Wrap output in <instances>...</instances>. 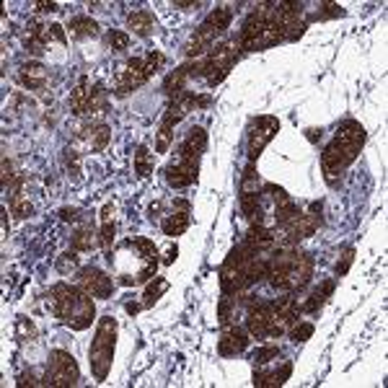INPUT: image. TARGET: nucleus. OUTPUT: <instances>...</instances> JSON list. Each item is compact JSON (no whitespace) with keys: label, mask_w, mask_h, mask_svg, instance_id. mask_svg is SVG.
Masks as SVG:
<instances>
[{"label":"nucleus","mask_w":388,"mask_h":388,"mask_svg":"<svg viewBox=\"0 0 388 388\" xmlns=\"http://www.w3.org/2000/svg\"><path fill=\"white\" fill-rule=\"evenodd\" d=\"M107 259L114 264L119 282L132 288V285H142L155 277L158 248L148 238H129L125 244H119L117 251H111Z\"/></svg>","instance_id":"1"},{"label":"nucleus","mask_w":388,"mask_h":388,"mask_svg":"<svg viewBox=\"0 0 388 388\" xmlns=\"http://www.w3.org/2000/svg\"><path fill=\"white\" fill-rule=\"evenodd\" d=\"M365 129L360 122L355 119H347L339 125L336 129L334 140L329 142L321 153V171H323V179L334 186L339 179H342V173L355 163L357 153L363 151V145H365Z\"/></svg>","instance_id":"2"},{"label":"nucleus","mask_w":388,"mask_h":388,"mask_svg":"<svg viewBox=\"0 0 388 388\" xmlns=\"http://www.w3.org/2000/svg\"><path fill=\"white\" fill-rule=\"evenodd\" d=\"M313 274V257L298 248H277L270 259V282L274 290H303Z\"/></svg>","instance_id":"3"},{"label":"nucleus","mask_w":388,"mask_h":388,"mask_svg":"<svg viewBox=\"0 0 388 388\" xmlns=\"http://www.w3.org/2000/svg\"><path fill=\"white\" fill-rule=\"evenodd\" d=\"M50 298H52L54 316L63 323H67L70 329H76V332L88 329L94 316H96V305H94L91 295L83 288H73V285L60 282V285L52 288Z\"/></svg>","instance_id":"4"},{"label":"nucleus","mask_w":388,"mask_h":388,"mask_svg":"<svg viewBox=\"0 0 388 388\" xmlns=\"http://www.w3.org/2000/svg\"><path fill=\"white\" fill-rule=\"evenodd\" d=\"M207 145V132L202 127H192L186 132L184 142L179 145L176 153V163H171L166 169V182L173 189H184V186H192L200 176V158Z\"/></svg>","instance_id":"5"},{"label":"nucleus","mask_w":388,"mask_h":388,"mask_svg":"<svg viewBox=\"0 0 388 388\" xmlns=\"http://www.w3.org/2000/svg\"><path fill=\"white\" fill-rule=\"evenodd\" d=\"M238 54H241V44L238 39H228V42L213 47L202 60L192 63V78H205L207 86L215 88L220 86L226 76L230 73V67L236 65Z\"/></svg>","instance_id":"6"},{"label":"nucleus","mask_w":388,"mask_h":388,"mask_svg":"<svg viewBox=\"0 0 388 388\" xmlns=\"http://www.w3.org/2000/svg\"><path fill=\"white\" fill-rule=\"evenodd\" d=\"M114 347H117V321L111 316H104L98 321L96 336L88 349V360H91V373L98 383H104L111 370V360H114Z\"/></svg>","instance_id":"7"},{"label":"nucleus","mask_w":388,"mask_h":388,"mask_svg":"<svg viewBox=\"0 0 388 388\" xmlns=\"http://www.w3.org/2000/svg\"><path fill=\"white\" fill-rule=\"evenodd\" d=\"M163 65L161 52H148L145 57H129L125 65H119L117 76H114V94L127 96L135 88H140L148 78Z\"/></svg>","instance_id":"8"},{"label":"nucleus","mask_w":388,"mask_h":388,"mask_svg":"<svg viewBox=\"0 0 388 388\" xmlns=\"http://www.w3.org/2000/svg\"><path fill=\"white\" fill-rule=\"evenodd\" d=\"M230 19H233V11H230L228 6L215 8V11L202 21V26L192 34V39L184 44V54H186V57H200V54H205L207 50H213L215 36H220V34L230 26Z\"/></svg>","instance_id":"9"},{"label":"nucleus","mask_w":388,"mask_h":388,"mask_svg":"<svg viewBox=\"0 0 388 388\" xmlns=\"http://www.w3.org/2000/svg\"><path fill=\"white\" fill-rule=\"evenodd\" d=\"M251 257H259V254H254L246 244H241V246H236L228 254V259L223 261V267H220V290L226 292V295H238V292H244L246 288H251L246 277V264Z\"/></svg>","instance_id":"10"},{"label":"nucleus","mask_w":388,"mask_h":388,"mask_svg":"<svg viewBox=\"0 0 388 388\" xmlns=\"http://www.w3.org/2000/svg\"><path fill=\"white\" fill-rule=\"evenodd\" d=\"M78 378H80V370H78L76 357L65 349H52L50 352V363H47V370H44L42 383L44 386H76Z\"/></svg>","instance_id":"11"},{"label":"nucleus","mask_w":388,"mask_h":388,"mask_svg":"<svg viewBox=\"0 0 388 388\" xmlns=\"http://www.w3.org/2000/svg\"><path fill=\"white\" fill-rule=\"evenodd\" d=\"M280 132V122L277 117H259L251 122L248 129V161L257 163V158L261 155V151L270 145V140Z\"/></svg>","instance_id":"12"},{"label":"nucleus","mask_w":388,"mask_h":388,"mask_svg":"<svg viewBox=\"0 0 388 388\" xmlns=\"http://www.w3.org/2000/svg\"><path fill=\"white\" fill-rule=\"evenodd\" d=\"M78 288H83L94 298L107 301V298H111V292H114V280L109 274H104L101 270H96V267H86V270L78 272Z\"/></svg>","instance_id":"13"},{"label":"nucleus","mask_w":388,"mask_h":388,"mask_svg":"<svg viewBox=\"0 0 388 388\" xmlns=\"http://www.w3.org/2000/svg\"><path fill=\"white\" fill-rule=\"evenodd\" d=\"M109 138H111V129L107 125H83V127L76 129V142H86V148L91 153L104 151L109 145Z\"/></svg>","instance_id":"14"},{"label":"nucleus","mask_w":388,"mask_h":388,"mask_svg":"<svg viewBox=\"0 0 388 388\" xmlns=\"http://www.w3.org/2000/svg\"><path fill=\"white\" fill-rule=\"evenodd\" d=\"M270 316H272V308H270V303H264V301H259L254 308H248V319H246L248 334L257 336V339L270 336Z\"/></svg>","instance_id":"15"},{"label":"nucleus","mask_w":388,"mask_h":388,"mask_svg":"<svg viewBox=\"0 0 388 388\" xmlns=\"http://www.w3.org/2000/svg\"><path fill=\"white\" fill-rule=\"evenodd\" d=\"M248 347V334L244 329H238V326H228L223 336H220V342H217V352L223 357H233V355H241L244 349Z\"/></svg>","instance_id":"16"},{"label":"nucleus","mask_w":388,"mask_h":388,"mask_svg":"<svg viewBox=\"0 0 388 388\" xmlns=\"http://www.w3.org/2000/svg\"><path fill=\"white\" fill-rule=\"evenodd\" d=\"M163 233L166 236H182L189 228V202L186 200H176L173 202V213L163 220Z\"/></svg>","instance_id":"17"},{"label":"nucleus","mask_w":388,"mask_h":388,"mask_svg":"<svg viewBox=\"0 0 388 388\" xmlns=\"http://www.w3.org/2000/svg\"><path fill=\"white\" fill-rule=\"evenodd\" d=\"M254 254H264V251H274V244H277V236L272 233L270 228L264 226H251L246 233V241H244Z\"/></svg>","instance_id":"18"},{"label":"nucleus","mask_w":388,"mask_h":388,"mask_svg":"<svg viewBox=\"0 0 388 388\" xmlns=\"http://www.w3.org/2000/svg\"><path fill=\"white\" fill-rule=\"evenodd\" d=\"M292 373V363H282L280 370H257L254 373V386L257 388H280Z\"/></svg>","instance_id":"19"},{"label":"nucleus","mask_w":388,"mask_h":388,"mask_svg":"<svg viewBox=\"0 0 388 388\" xmlns=\"http://www.w3.org/2000/svg\"><path fill=\"white\" fill-rule=\"evenodd\" d=\"M47 67L42 63H26L21 65V70H19V80H21L23 88H29V91H39L44 88L47 83Z\"/></svg>","instance_id":"20"},{"label":"nucleus","mask_w":388,"mask_h":388,"mask_svg":"<svg viewBox=\"0 0 388 388\" xmlns=\"http://www.w3.org/2000/svg\"><path fill=\"white\" fill-rule=\"evenodd\" d=\"M47 42H50L47 26L39 21H29V26H26V50L32 54H42L47 50Z\"/></svg>","instance_id":"21"},{"label":"nucleus","mask_w":388,"mask_h":388,"mask_svg":"<svg viewBox=\"0 0 388 388\" xmlns=\"http://www.w3.org/2000/svg\"><path fill=\"white\" fill-rule=\"evenodd\" d=\"M319 226H321V215L308 213V215H301L290 228H288V236H290L292 241H303V238H311Z\"/></svg>","instance_id":"22"},{"label":"nucleus","mask_w":388,"mask_h":388,"mask_svg":"<svg viewBox=\"0 0 388 388\" xmlns=\"http://www.w3.org/2000/svg\"><path fill=\"white\" fill-rule=\"evenodd\" d=\"M189 78H192V63L176 67L171 76L166 78V83H163L166 94H169L171 98H176L179 94H184V91H186V80H189Z\"/></svg>","instance_id":"23"},{"label":"nucleus","mask_w":388,"mask_h":388,"mask_svg":"<svg viewBox=\"0 0 388 388\" xmlns=\"http://www.w3.org/2000/svg\"><path fill=\"white\" fill-rule=\"evenodd\" d=\"M332 292H334V280L321 282V285H319V288H316V290L308 295V301L301 305V313H316L323 305V303L332 298Z\"/></svg>","instance_id":"24"},{"label":"nucleus","mask_w":388,"mask_h":388,"mask_svg":"<svg viewBox=\"0 0 388 388\" xmlns=\"http://www.w3.org/2000/svg\"><path fill=\"white\" fill-rule=\"evenodd\" d=\"M127 26L132 29V34H138V36H148V34H153V29H155V19H153L151 11L140 8V11H135V13H129L127 16Z\"/></svg>","instance_id":"25"},{"label":"nucleus","mask_w":388,"mask_h":388,"mask_svg":"<svg viewBox=\"0 0 388 388\" xmlns=\"http://www.w3.org/2000/svg\"><path fill=\"white\" fill-rule=\"evenodd\" d=\"M109 107V91L101 83L96 86H91L88 91V109H86V117H98V114H104Z\"/></svg>","instance_id":"26"},{"label":"nucleus","mask_w":388,"mask_h":388,"mask_svg":"<svg viewBox=\"0 0 388 388\" xmlns=\"http://www.w3.org/2000/svg\"><path fill=\"white\" fill-rule=\"evenodd\" d=\"M88 80L86 78H80L78 80V86L73 88V94H70V111L78 114V117H86V109H88Z\"/></svg>","instance_id":"27"},{"label":"nucleus","mask_w":388,"mask_h":388,"mask_svg":"<svg viewBox=\"0 0 388 388\" xmlns=\"http://www.w3.org/2000/svg\"><path fill=\"white\" fill-rule=\"evenodd\" d=\"M67 29H70V36H76V39H86V36H96L98 23L94 21V19H88V16H76L73 21L67 23Z\"/></svg>","instance_id":"28"},{"label":"nucleus","mask_w":388,"mask_h":388,"mask_svg":"<svg viewBox=\"0 0 388 388\" xmlns=\"http://www.w3.org/2000/svg\"><path fill=\"white\" fill-rule=\"evenodd\" d=\"M70 244H73V251H83L86 254V251H91V248L96 246V230L91 228V223H86V226H80L73 233Z\"/></svg>","instance_id":"29"},{"label":"nucleus","mask_w":388,"mask_h":388,"mask_svg":"<svg viewBox=\"0 0 388 388\" xmlns=\"http://www.w3.org/2000/svg\"><path fill=\"white\" fill-rule=\"evenodd\" d=\"M135 173L140 176V179H148L153 173V153L140 145L138 151H135Z\"/></svg>","instance_id":"30"},{"label":"nucleus","mask_w":388,"mask_h":388,"mask_svg":"<svg viewBox=\"0 0 388 388\" xmlns=\"http://www.w3.org/2000/svg\"><path fill=\"white\" fill-rule=\"evenodd\" d=\"M233 319H236V298L226 295L217 305V321L223 329H228V326H233Z\"/></svg>","instance_id":"31"},{"label":"nucleus","mask_w":388,"mask_h":388,"mask_svg":"<svg viewBox=\"0 0 388 388\" xmlns=\"http://www.w3.org/2000/svg\"><path fill=\"white\" fill-rule=\"evenodd\" d=\"M166 288H169V282L163 280V277H153V282L148 285V288H145V295H142V305H145V308H151L153 303H155L163 295V290H166Z\"/></svg>","instance_id":"32"},{"label":"nucleus","mask_w":388,"mask_h":388,"mask_svg":"<svg viewBox=\"0 0 388 388\" xmlns=\"http://www.w3.org/2000/svg\"><path fill=\"white\" fill-rule=\"evenodd\" d=\"M114 233H117V226L114 220H101V230H98V244L107 251V257L111 254V246H114Z\"/></svg>","instance_id":"33"},{"label":"nucleus","mask_w":388,"mask_h":388,"mask_svg":"<svg viewBox=\"0 0 388 388\" xmlns=\"http://www.w3.org/2000/svg\"><path fill=\"white\" fill-rule=\"evenodd\" d=\"M248 192H259V173H257V163L248 161L246 171H244V179H241V194Z\"/></svg>","instance_id":"34"},{"label":"nucleus","mask_w":388,"mask_h":388,"mask_svg":"<svg viewBox=\"0 0 388 388\" xmlns=\"http://www.w3.org/2000/svg\"><path fill=\"white\" fill-rule=\"evenodd\" d=\"M107 44L111 52H125V50H129V34L111 29V32L107 34Z\"/></svg>","instance_id":"35"},{"label":"nucleus","mask_w":388,"mask_h":388,"mask_svg":"<svg viewBox=\"0 0 388 388\" xmlns=\"http://www.w3.org/2000/svg\"><path fill=\"white\" fill-rule=\"evenodd\" d=\"M339 16H345L342 6H339V3H326V6H321V11L313 13L311 21H323V19H339Z\"/></svg>","instance_id":"36"},{"label":"nucleus","mask_w":388,"mask_h":388,"mask_svg":"<svg viewBox=\"0 0 388 388\" xmlns=\"http://www.w3.org/2000/svg\"><path fill=\"white\" fill-rule=\"evenodd\" d=\"M264 192L272 194V200H274V207H282L288 205V202H292V197L282 186H277V184H264Z\"/></svg>","instance_id":"37"},{"label":"nucleus","mask_w":388,"mask_h":388,"mask_svg":"<svg viewBox=\"0 0 388 388\" xmlns=\"http://www.w3.org/2000/svg\"><path fill=\"white\" fill-rule=\"evenodd\" d=\"M78 270V251H67L63 257L57 259V272L60 274H67V272Z\"/></svg>","instance_id":"38"},{"label":"nucleus","mask_w":388,"mask_h":388,"mask_svg":"<svg viewBox=\"0 0 388 388\" xmlns=\"http://www.w3.org/2000/svg\"><path fill=\"white\" fill-rule=\"evenodd\" d=\"M277 357H280V347H261V349L254 352V363L257 365H267V363L277 360Z\"/></svg>","instance_id":"39"},{"label":"nucleus","mask_w":388,"mask_h":388,"mask_svg":"<svg viewBox=\"0 0 388 388\" xmlns=\"http://www.w3.org/2000/svg\"><path fill=\"white\" fill-rule=\"evenodd\" d=\"M352 261H355V248H347L345 254H342V259L336 261V267H334L336 277H345L347 272H349V267H352Z\"/></svg>","instance_id":"40"},{"label":"nucleus","mask_w":388,"mask_h":388,"mask_svg":"<svg viewBox=\"0 0 388 388\" xmlns=\"http://www.w3.org/2000/svg\"><path fill=\"white\" fill-rule=\"evenodd\" d=\"M65 166H67V171L73 173V176L80 173V153H78L76 148H67V151H65Z\"/></svg>","instance_id":"41"},{"label":"nucleus","mask_w":388,"mask_h":388,"mask_svg":"<svg viewBox=\"0 0 388 388\" xmlns=\"http://www.w3.org/2000/svg\"><path fill=\"white\" fill-rule=\"evenodd\" d=\"M311 334H313V323H295V326H292V342H295V345L311 339Z\"/></svg>","instance_id":"42"},{"label":"nucleus","mask_w":388,"mask_h":388,"mask_svg":"<svg viewBox=\"0 0 388 388\" xmlns=\"http://www.w3.org/2000/svg\"><path fill=\"white\" fill-rule=\"evenodd\" d=\"M39 383H42V380H36V376H34V373H23L21 378H19V386H39Z\"/></svg>","instance_id":"43"},{"label":"nucleus","mask_w":388,"mask_h":388,"mask_svg":"<svg viewBox=\"0 0 388 388\" xmlns=\"http://www.w3.org/2000/svg\"><path fill=\"white\" fill-rule=\"evenodd\" d=\"M50 34H52V36L60 44H67V39H65V32H63V26H60V23H52V26H50Z\"/></svg>","instance_id":"44"},{"label":"nucleus","mask_w":388,"mask_h":388,"mask_svg":"<svg viewBox=\"0 0 388 388\" xmlns=\"http://www.w3.org/2000/svg\"><path fill=\"white\" fill-rule=\"evenodd\" d=\"M60 217H63V220H78L80 213H78L76 207H63V210H60Z\"/></svg>","instance_id":"45"},{"label":"nucleus","mask_w":388,"mask_h":388,"mask_svg":"<svg viewBox=\"0 0 388 388\" xmlns=\"http://www.w3.org/2000/svg\"><path fill=\"white\" fill-rule=\"evenodd\" d=\"M36 11H60V6H57V3H47V0H42V3H36Z\"/></svg>","instance_id":"46"},{"label":"nucleus","mask_w":388,"mask_h":388,"mask_svg":"<svg viewBox=\"0 0 388 388\" xmlns=\"http://www.w3.org/2000/svg\"><path fill=\"white\" fill-rule=\"evenodd\" d=\"M305 138H308L311 142L321 140V127H319V129H305Z\"/></svg>","instance_id":"47"},{"label":"nucleus","mask_w":388,"mask_h":388,"mask_svg":"<svg viewBox=\"0 0 388 388\" xmlns=\"http://www.w3.org/2000/svg\"><path fill=\"white\" fill-rule=\"evenodd\" d=\"M176 254H179V248H176V246L169 248V251H166V257H163V264H171L173 259H176Z\"/></svg>","instance_id":"48"},{"label":"nucleus","mask_w":388,"mask_h":388,"mask_svg":"<svg viewBox=\"0 0 388 388\" xmlns=\"http://www.w3.org/2000/svg\"><path fill=\"white\" fill-rule=\"evenodd\" d=\"M176 8H184V11H189V8H200V3H173Z\"/></svg>","instance_id":"49"},{"label":"nucleus","mask_w":388,"mask_h":388,"mask_svg":"<svg viewBox=\"0 0 388 388\" xmlns=\"http://www.w3.org/2000/svg\"><path fill=\"white\" fill-rule=\"evenodd\" d=\"M125 308H127V313H138V311H140V305H138V303H127Z\"/></svg>","instance_id":"50"}]
</instances>
